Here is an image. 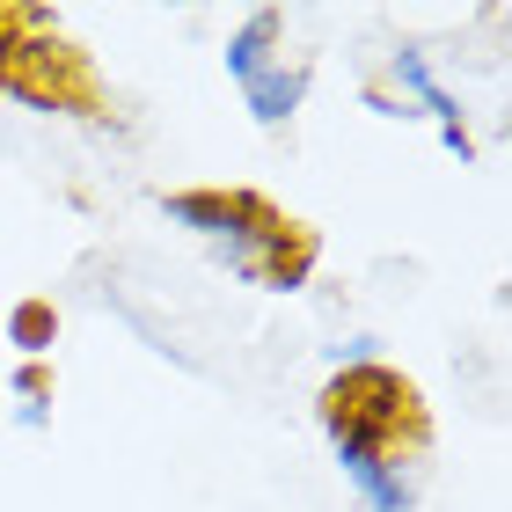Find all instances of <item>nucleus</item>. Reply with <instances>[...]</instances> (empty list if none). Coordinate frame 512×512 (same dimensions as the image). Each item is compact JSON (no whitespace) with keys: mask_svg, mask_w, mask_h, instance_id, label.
<instances>
[{"mask_svg":"<svg viewBox=\"0 0 512 512\" xmlns=\"http://www.w3.org/2000/svg\"><path fill=\"white\" fill-rule=\"evenodd\" d=\"M322 425L330 432H352V439H366V447H395V432H417V395H410V381L403 374H388V366H352L330 395H322Z\"/></svg>","mask_w":512,"mask_h":512,"instance_id":"obj_1","label":"nucleus"},{"mask_svg":"<svg viewBox=\"0 0 512 512\" xmlns=\"http://www.w3.org/2000/svg\"><path fill=\"white\" fill-rule=\"evenodd\" d=\"M330 447H337V469L352 476V491L366 498V512H410V483H403V469H395V454L366 447V439H352V432H330Z\"/></svg>","mask_w":512,"mask_h":512,"instance_id":"obj_2","label":"nucleus"},{"mask_svg":"<svg viewBox=\"0 0 512 512\" xmlns=\"http://www.w3.org/2000/svg\"><path fill=\"white\" fill-rule=\"evenodd\" d=\"M300 88H308V74L286 66V59H271L264 74L242 88V96H249V118H256V125H286L293 110H300Z\"/></svg>","mask_w":512,"mask_h":512,"instance_id":"obj_3","label":"nucleus"},{"mask_svg":"<svg viewBox=\"0 0 512 512\" xmlns=\"http://www.w3.org/2000/svg\"><path fill=\"white\" fill-rule=\"evenodd\" d=\"M278 30H286V22H278V8H256V15L242 22V30L227 37V74H235L242 88H249V81L271 66V52H278Z\"/></svg>","mask_w":512,"mask_h":512,"instance_id":"obj_4","label":"nucleus"},{"mask_svg":"<svg viewBox=\"0 0 512 512\" xmlns=\"http://www.w3.org/2000/svg\"><path fill=\"white\" fill-rule=\"evenodd\" d=\"M388 74L403 81V96H417V103L432 110V118H439V132H454V125H461V103H454L447 88L432 81V66H425V52H410V44H403V52L388 59Z\"/></svg>","mask_w":512,"mask_h":512,"instance_id":"obj_5","label":"nucleus"},{"mask_svg":"<svg viewBox=\"0 0 512 512\" xmlns=\"http://www.w3.org/2000/svg\"><path fill=\"white\" fill-rule=\"evenodd\" d=\"M15 337H22V352H44V344H37L44 337V308H22L15 315Z\"/></svg>","mask_w":512,"mask_h":512,"instance_id":"obj_6","label":"nucleus"}]
</instances>
